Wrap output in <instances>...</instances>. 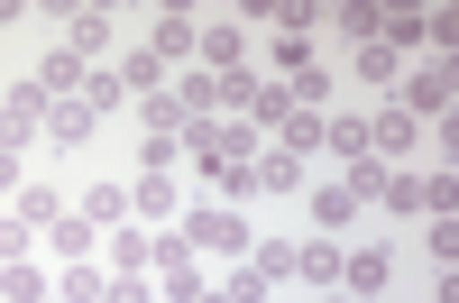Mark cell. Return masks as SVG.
Listing matches in <instances>:
<instances>
[{
	"instance_id": "6da1fadb",
	"label": "cell",
	"mask_w": 459,
	"mask_h": 303,
	"mask_svg": "<svg viewBox=\"0 0 459 303\" xmlns=\"http://www.w3.org/2000/svg\"><path fill=\"white\" fill-rule=\"evenodd\" d=\"M175 230H184V248H194L203 267H239V257L257 248L248 212H230V203H184V212H175Z\"/></svg>"
},
{
	"instance_id": "7a4b0ae2",
	"label": "cell",
	"mask_w": 459,
	"mask_h": 303,
	"mask_svg": "<svg viewBox=\"0 0 459 303\" xmlns=\"http://www.w3.org/2000/svg\"><path fill=\"white\" fill-rule=\"evenodd\" d=\"M413 129H432V120H450V101H459V74H450V56H423V65H404V83L386 92Z\"/></svg>"
},
{
	"instance_id": "3957f363",
	"label": "cell",
	"mask_w": 459,
	"mask_h": 303,
	"mask_svg": "<svg viewBox=\"0 0 459 303\" xmlns=\"http://www.w3.org/2000/svg\"><path fill=\"white\" fill-rule=\"evenodd\" d=\"M386 285H395V248H386V239H350V248H340V294L377 303Z\"/></svg>"
},
{
	"instance_id": "277c9868",
	"label": "cell",
	"mask_w": 459,
	"mask_h": 303,
	"mask_svg": "<svg viewBox=\"0 0 459 303\" xmlns=\"http://www.w3.org/2000/svg\"><path fill=\"white\" fill-rule=\"evenodd\" d=\"M194 65H203V74H239V65H248V19H203Z\"/></svg>"
},
{
	"instance_id": "5b68a950",
	"label": "cell",
	"mask_w": 459,
	"mask_h": 303,
	"mask_svg": "<svg viewBox=\"0 0 459 303\" xmlns=\"http://www.w3.org/2000/svg\"><path fill=\"white\" fill-rule=\"evenodd\" d=\"M175 212H184L175 166H138V175H129V221H175Z\"/></svg>"
},
{
	"instance_id": "8992f818",
	"label": "cell",
	"mask_w": 459,
	"mask_h": 303,
	"mask_svg": "<svg viewBox=\"0 0 459 303\" xmlns=\"http://www.w3.org/2000/svg\"><path fill=\"white\" fill-rule=\"evenodd\" d=\"M194 37H203V19H194V10H157V19H147V56L175 74V65H194Z\"/></svg>"
},
{
	"instance_id": "52a82bcc",
	"label": "cell",
	"mask_w": 459,
	"mask_h": 303,
	"mask_svg": "<svg viewBox=\"0 0 459 303\" xmlns=\"http://www.w3.org/2000/svg\"><path fill=\"white\" fill-rule=\"evenodd\" d=\"M37 248H47V257H56V267H83V257H101V230H92V221H83V212H74V203H65V221H56V230H47V239H37Z\"/></svg>"
},
{
	"instance_id": "ba28073f",
	"label": "cell",
	"mask_w": 459,
	"mask_h": 303,
	"mask_svg": "<svg viewBox=\"0 0 459 303\" xmlns=\"http://www.w3.org/2000/svg\"><path fill=\"white\" fill-rule=\"evenodd\" d=\"M413 147H423V129H413V120H404V110L386 101V110H377V120H368V157H377V166H386V157H413Z\"/></svg>"
},
{
	"instance_id": "9c48e42d",
	"label": "cell",
	"mask_w": 459,
	"mask_h": 303,
	"mask_svg": "<svg viewBox=\"0 0 459 303\" xmlns=\"http://www.w3.org/2000/svg\"><path fill=\"white\" fill-rule=\"evenodd\" d=\"M303 212H313V230L340 239V230H359V203L340 194V184H303Z\"/></svg>"
},
{
	"instance_id": "30bf717a",
	"label": "cell",
	"mask_w": 459,
	"mask_h": 303,
	"mask_svg": "<svg viewBox=\"0 0 459 303\" xmlns=\"http://www.w3.org/2000/svg\"><path fill=\"white\" fill-rule=\"evenodd\" d=\"M10 221H19V230H37V239H47L56 221H65V194H56V184H19V194H10Z\"/></svg>"
},
{
	"instance_id": "8fae6325",
	"label": "cell",
	"mask_w": 459,
	"mask_h": 303,
	"mask_svg": "<svg viewBox=\"0 0 459 303\" xmlns=\"http://www.w3.org/2000/svg\"><path fill=\"white\" fill-rule=\"evenodd\" d=\"M110 294V267L101 257H83V267H56V285H47V303H101Z\"/></svg>"
},
{
	"instance_id": "7c38bea8",
	"label": "cell",
	"mask_w": 459,
	"mask_h": 303,
	"mask_svg": "<svg viewBox=\"0 0 459 303\" xmlns=\"http://www.w3.org/2000/svg\"><path fill=\"white\" fill-rule=\"evenodd\" d=\"M294 276L313 285V294H331L340 285V239H294Z\"/></svg>"
},
{
	"instance_id": "4fadbf2b",
	"label": "cell",
	"mask_w": 459,
	"mask_h": 303,
	"mask_svg": "<svg viewBox=\"0 0 459 303\" xmlns=\"http://www.w3.org/2000/svg\"><path fill=\"white\" fill-rule=\"evenodd\" d=\"M322 157H340V166L368 157V120L359 110H322Z\"/></svg>"
},
{
	"instance_id": "5bb4252c",
	"label": "cell",
	"mask_w": 459,
	"mask_h": 303,
	"mask_svg": "<svg viewBox=\"0 0 459 303\" xmlns=\"http://www.w3.org/2000/svg\"><path fill=\"white\" fill-rule=\"evenodd\" d=\"M313 184V166L285 157V147H257V194H303Z\"/></svg>"
},
{
	"instance_id": "9a60e30c",
	"label": "cell",
	"mask_w": 459,
	"mask_h": 303,
	"mask_svg": "<svg viewBox=\"0 0 459 303\" xmlns=\"http://www.w3.org/2000/svg\"><path fill=\"white\" fill-rule=\"evenodd\" d=\"M74 212H83L92 230H120V221H129V184H83V194H74Z\"/></svg>"
},
{
	"instance_id": "2e32d148",
	"label": "cell",
	"mask_w": 459,
	"mask_h": 303,
	"mask_svg": "<svg viewBox=\"0 0 459 303\" xmlns=\"http://www.w3.org/2000/svg\"><path fill=\"white\" fill-rule=\"evenodd\" d=\"M239 120H248L257 138H276V129L294 120V92H285V83H257V92H248V110H239Z\"/></svg>"
},
{
	"instance_id": "e0dca14e",
	"label": "cell",
	"mask_w": 459,
	"mask_h": 303,
	"mask_svg": "<svg viewBox=\"0 0 459 303\" xmlns=\"http://www.w3.org/2000/svg\"><path fill=\"white\" fill-rule=\"evenodd\" d=\"M110 65H120V92H129V101H147V92H166V83H175V74H166L157 56H147V47H129V56H110Z\"/></svg>"
},
{
	"instance_id": "ac0fdd59",
	"label": "cell",
	"mask_w": 459,
	"mask_h": 303,
	"mask_svg": "<svg viewBox=\"0 0 459 303\" xmlns=\"http://www.w3.org/2000/svg\"><path fill=\"white\" fill-rule=\"evenodd\" d=\"M47 285H56V267H37V257H10V267H0V303H47Z\"/></svg>"
},
{
	"instance_id": "d6986e66",
	"label": "cell",
	"mask_w": 459,
	"mask_h": 303,
	"mask_svg": "<svg viewBox=\"0 0 459 303\" xmlns=\"http://www.w3.org/2000/svg\"><path fill=\"white\" fill-rule=\"evenodd\" d=\"M129 110H138V138H184V101H175V83L147 92V101H129Z\"/></svg>"
},
{
	"instance_id": "ffe728a7",
	"label": "cell",
	"mask_w": 459,
	"mask_h": 303,
	"mask_svg": "<svg viewBox=\"0 0 459 303\" xmlns=\"http://www.w3.org/2000/svg\"><path fill=\"white\" fill-rule=\"evenodd\" d=\"M377 10H386V0H331L322 19H331L340 37H350V47H377Z\"/></svg>"
},
{
	"instance_id": "44dd1931",
	"label": "cell",
	"mask_w": 459,
	"mask_h": 303,
	"mask_svg": "<svg viewBox=\"0 0 459 303\" xmlns=\"http://www.w3.org/2000/svg\"><path fill=\"white\" fill-rule=\"evenodd\" d=\"M74 101H83L92 120H110V110H129V92H120V65H92V74H83V92H74Z\"/></svg>"
},
{
	"instance_id": "7402d4cb",
	"label": "cell",
	"mask_w": 459,
	"mask_h": 303,
	"mask_svg": "<svg viewBox=\"0 0 459 303\" xmlns=\"http://www.w3.org/2000/svg\"><path fill=\"white\" fill-rule=\"evenodd\" d=\"M101 120H92V110L83 101H47V147H83Z\"/></svg>"
},
{
	"instance_id": "603a6c76",
	"label": "cell",
	"mask_w": 459,
	"mask_h": 303,
	"mask_svg": "<svg viewBox=\"0 0 459 303\" xmlns=\"http://www.w3.org/2000/svg\"><path fill=\"white\" fill-rule=\"evenodd\" d=\"M101 267L110 276H147V230H101Z\"/></svg>"
},
{
	"instance_id": "cb8c5ba5",
	"label": "cell",
	"mask_w": 459,
	"mask_h": 303,
	"mask_svg": "<svg viewBox=\"0 0 459 303\" xmlns=\"http://www.w3.org/2000/svg\"><path fill=\"white\" fill-rule=\"evenodd\" d=\"M248 267H257L266 285H294V239H276V230H257V248H248Z\"/></svg>"
},
{
	"instance_id": "d4e9b609",
	"label": "cell",
	"mask_w": 459,
	"mask_h": 303,
	"mask_svg": "<svg viewBox=\"0 0 459 303\" xmlns=\"http://www.w3.org/2000/svg\"><path fill=\"white\" fill-rule=\"evenodd\" d=\"M404 83V56L395 47H359V92H395Z\"/></svg>"
},
{
	"instance_id": "484cf974",
	"label": "cell",
	"mask_w": 459,
	"mask_h": 303,
	"mask_svg": "<svg viewBox=\"0 0 459 303\" xmlns=\"http://www.w3.org/2000/svg\"><path fill=\"white\" fill-rule=\"evenodd\" d=\"M276 147H285V157H303V166H313V157H322V110H294V120L276 129Z\"/></svg>"
},
{
	"instance_id": "4316f807",
	"label": "cell",
	"mask_w": 459,
	"mask_h": 303,
	"mask_svg": "<svg viewBox=\"0 0 459 303\" xmlns=\"http://www.w3.org/2000/svg\"><path fill=\"white\" fill-rule=\"evenodd\" d=\"M340 194H350V203L368 212L377 194H386V166H377V157H350V166H340Z\"/></svg>"
},
{
	"instance_id": "83f0119b",
	"label": "cell",
	"mask_w": 459,
	"mask_h": 303,
	"mask_svg": "<svg viewBox=\"0 0 459 303\" xmlns=\"http://www.w3.org/2000/svg\"><path fill=\"white\" fill-rule=\"evenodd\" d=\"M377 203H386L395 221H423V175H413V166H404V175H386V194H377Z\"/></svg>"
},
{
	"instance_id": "f1b7e54d",
	"label": "cell",
	"mask_w": 459,
	"mask_h": 303,
	"mask_svg": "<svg viewBox=\"0 0 459 303\" xmlns=\"http://www.w3.org/2000/svg\"><path fill=\"white\" fill-rule=\"evenodd\" d=\"M276 74H285V83L313 74V37H303V28H276Z\"/></svg>"
},
{
	"instance_id": "f546056e",
	"label": "cell",
	"mask_w": 459,
	"mask_h": 303,
	"mask_svg": "<svg viewBox=\"0 0 459 303\" xmlns=\"http://www.w3.org/2000/svg\"><path fill=\"white\" fill-rule=\"evenodd\" d=\"M157 276H166V303H203V285H212V276H203V257H184V267H157Z\"/></svg>"
},
{
	"instance_id": "4dcf8cb0",
	"label": "cell",
	"mask_w": 459,
	"mask_h": 303,
	"mask_svg": "<svg viewBox=\"0 0 459 303\" xmlns=\"http://www.w3.org/2000/svg\"><path fill=\"white\" fill-rule=\"evenodd\" d=\"M423 248H432V267H450L459 257V221H423Z\"/></svg>"
},
{
	"instance_id": "1f68e13d",
	"label": "cell",
	"mask_w": 459,
	"mask_h": 303,
	"mask_svg": "<svg viewBox=\"0 0 459 303\" xmlns=\"http://www.w3.org/2000/svg\"><path fill=\"white\" fill-rule=\"evenodd\" d=\"M28 248H37V230H19V221L0 212V267H10V257H28Z\"/></svg>"
},
{
	"instance_id": "d6a6232c",
	"label": "cell",
	"mask_w": 459,
	"mask_h": 303,
	"mask_svg": "<svg viewBox=\"0 0 459 303\" xmlns=\"http://www.w3.org/2000/svg\"><path fill=\"white\" fill-rule=\"evenodd\" d=\"M101 303H157V294H147V276H110V294Z\"/></svg>"
},
{
	"instance_id": "836d02e7",
	"label": "cell",
	"mask_w": 459,
	"mask_h": 303,
	"mask_svg": "<svg viewBox=\"0 0 459 303\" xmlns=\"http://www.w3.org/2000/svg\"><path fill=\"white\" fill-rule=\"evenodd\" d=\"M0 194H19V157H10V147H0Z\"/></svg>"
},
{
	"instance_id": "e575fe53",
	"label": "cell",
	"mask_w": 459,
	"mask_h": 303,
	"mask_svg": "<svg viewBox=\"0 0 459 303\" xmlns=\"http://www.w3.org/2000/svg\"><path fill=\"white\" fill-rule=\"evenodd\" d=\"M322 303H359V294H340V285H331V294H322Z\"/></svg>"
}]
</instances>
